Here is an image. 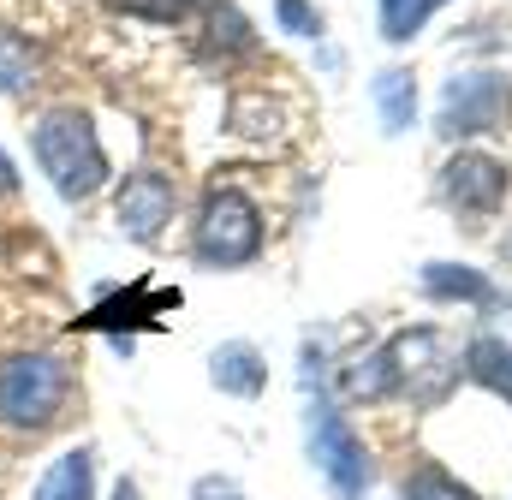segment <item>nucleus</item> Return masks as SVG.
<instances>
[{"label": "nucleus", "mask_w": 512, "mask_h": 500, "mask_svg": "<svg viewBox=\"0 0 512 500\" xmlns=\"http://www.w3.org/2000/svg\"><path fill=\"white\" fill-rule=\"evenodd\" d=\"M512 114V84L495 72H471V78H453L447 96H441V131L447 137H477V131H495Z\"/></svg>", "instance_id": "nucleus-5"}, {"label": "nucleus", "mask_w": 512, "mask_h": 500, "mask_svg": "<svg viewBox=\"0 0 512 500\" xmlns=\"http://www.w3.org/2000/svg\"><path fill=\"white\" fill-rule=\"evenodd\" d=\"M30 500H96V453L90 447H66L42 471V483H36Z\"/></svg>", "instance_id": "nucleus-10"}, {"label": "nucleus", "mask_w": 512, "mask_h": 500, "mask_svg": "<svg viewBox=\"0 0 512 500\" xmlns=\"http://www.w3.org/2000/svg\"><path fill=\"white\" fill-rule=\"evenodd\" d=\"M465 370H471V381H483V387H495V393H507L512 399V352H507V340H495V334L471 340Z\"/></svg>", "instance_id": "nucleus-12"}, {"label": "nucleus", "mask_w": 512, "mask_h": 500, "mask_svg": "<svg viewBox=\"0 0 512 500\" xmlns=\"http://www.w3.org/2000/svg\"><path fill=\"white\" fill-rule=\"evenodd\" d=\"M256 250H262V215H256V203L239 185L209 191V203L197 215V256L209 268H239V262H251Z\"/></svg>", "instance_id": "nucleus-4"}, {"label": "nucleus", "mask_w": 512, "mask_h": 500, "mask_svg": "<svg viewBox=\"0 0 512 500\" xmlns=\"http://www.w3.org/2000/svg\"><path fill=\"white\" fill-rule=\"evenodd\" d=\"M423 286L435 298H471V304H489V280H477V268H453V262H429L423 268Z\"/></svg>", "instance_id": "nucleus-13"}, {"label": "nucleus", "mask_w": 512, "mask_h": 500, "mask_svg": "<svg viewBox=\"0 0 512 500\" xmlns=\"http://www.w3.org/2000/svg\"><path fill=\"white\" fill-rule=\"evenodd\" d=\"M0 185H18V167H12V155L0 149Z\"/></svg>", "instance_id": "nucleus-21"}, {"label": "nucleus", "mask_w": 512, "mask_h": 500, "mask_svg": "<svg viewBox=\"0 0 512 500\" xmlns=\"http://www.w3.org/2000/svg\"><path fill=\"white\" fill-rule=\"evenodd\" d=\"M114 500H137V483H131V477H126V483L114 489Z\"/></svg>", "instance_id": "nucleus-22"}, {"label": "nucleus", "mask_w": 512, "mask_h": 500, "mask_svg": "<svg viewBox=\"0 0 512 500\" xmlns=\"http://www.w3.org/2000/svg\"><path fill=\"white\" fill-rule=\"evenodd\" d=\"M209 375H215V387L233 393V399H256V393L268 387V364H262V352H256L251 340H227V346L209 358Z\"/></svg>", "instance_id": "nucleus-9"}, {"label": "nucleus", "mask_w": 512, "mask_h": 500, "mask_svg": "<svg viewBox=\"0 0 512 500\" xmlns=\"http://www.w3.org/2000/svg\"><path fill=\"white\" fill-rule=\"evenodd\" d=\"M447 203L453 209H465V215H489V209H501L507 203V167L495 161V155H477V149H465V155H453L447 161Z\"/></svg>", "instance_id": "nucleus-8"}, {"label": "nucleus", "mask_w": 512, "mask_h": 500, "mask_svg": "<svg viewBox=\"0 0 512 500\" xmlns=\"http://www.w3.org/2000/svg\"><path fill=\"white\" fill-rule=\"evenodd\" d=\"M376 114H382V125L393 137L411 131V114H417V78H411V72L387 66L382 78H376Z\"/></svg>", "instance_id": "nucleus-11"}, {"label": "nucleus", "mask_w": 512, "mask_h": 500, "mask_svg": "<svg viewBox=\"0 0 512 500\" xmlns=\"http://www.w3.org/2000/svg\"><path fill=\"white\" fill-rule=\"evenodd\" d=\"M304 435H310V465L322 471V483L334 489V500H364V489H370V453L352 435V423L328 399H310Z\"/></svg>", "instance_id": "nucleus-3"}, {"label": "nucleus", "mask_w": 512, "mask_h": 500, "mask_svg": "<svg viewBox=\"0 0 512 500\" xmlns=\"http://www.w3.org/2000/svg\"><path fill=\"white\" fill-rule=\"evenodd\" d=\"M30 72H36V54H30L24 42L0 36V90H24V84H30Z\"/></svg>", "instance_id": "nucleus-17"}, {"label": "nucleus", "mask_w": 512, "mask_h": 500, "mask_svg": "<svg viewBox=\"0 0 512 500\" xmlns=\"http://www.w3.org/2000/svg\"><path fill=\"white\" fill-rule=\"evenodd\" d=\"M197 500H245V495H239L233 483H221V477H203V483H197Z\"/></svg>", "instance_id": "nucleus-20"}, {"label": "nucleus", "mask_w": 512, "mask_h": 500, "mask_svg": "<svg viewBox=\"0 0 512 500\" xmlns=\"http://www.w3.org/2000/svg\"><path fill=\"white\" fill-rule=\"evenodd\" d=\"M72 399V364L60 352H18L0 364V423L6 429H48Z\"/></svg>", "instance_id": "nucleus-2"}, {"label": "nucleus", "mask_w": 512, "mask_h": 500, "mask_svg": "<svg viewBox=\"0 0 512 500\" xmlns=\"http://www.w3.org/2000/svg\"><path fill=\"white\" fill-rule=\"evenodd\" d=\"M173 179L167 173H131L126 185H120V197H114V221H120V233L137 239V245H155L161 239V227L173 221Z\"/></svg>", "instance_id": "nucleus-7"}, {"label": "nucleus", "mask_w": 512, "mask_h": 500, "mask_svg": "<svg viewBox=\"0 0 512 500\" xmlns=\"http://www.w3.org/2000/svg\"><path fill=\"white\" fill-rule=\"evenodd\" d=\"M387 352V370H393V387H405L411 399H441L447 387H453V358H447V346H441V334H429V328H411V334H399Z\"/></svg>", "instance_id": "nucleus-6"}, {"label": "nucleus", "mask_w": 512, "mask_h": 500, "mask_svg": "<svg viewBox=\"0 0 512 500\" xmlns=\"http://www.w3.org/2000/svg\"><path fill=\"white\" fill-rule=\"evenodd\" d=\"M405 500H477L471 489H459L447 471H435V465H423L417 477H405Z\"/></svg>", "instance_id": "nucleus-16"}, {"label": "nucleus", "mask_w": 512, "mask_h": 500, "mask_svg": "<svg viewBox=\"0 0 512 500\" xmlns=\"http://www.w3.org/2000/svg\"><path fill=\"white\" fill-rule=\"evenodd\" d=\"M429 6H435V0H382V36L387 42H411V36L423 30Z\"/></svg>", "instance_id": "nucleus-15"}, {"label": "nucleus", "mask_w": 512, "mask_h": 500, "mask_svg": "<svg viewBox=\"0 0 512 500\" xmlns=\"http://www.w3.org/2000/svg\"><path fill=\"white\" fill-rule=\"evenodd\" d=\"M30 155H36L42 179L66 203H84V197H96L108 185V149H102L90 114H78V108L36 114V125H30Z\"/></svg>", "instance_id": "nucleus-1"}, {"label": "nucleus", "mask_w": 512, "mask_h": 500, "mask_svg": "<svg viewBox=\"0 0 512 500\" xmlns=\"http://www.w3.org/2000/svg\"><path fill=\"white\" fill-rule=\"evenodd\" d=\"M120 12H137V18H155V24H167V18H179L191 0H114Z\"/></svg>", "instance_id": "nucleus-19"}, {"label": "nucleus", "mask_w": 512, "mask_h": 500, "mask_svg": "<svg viewBox=\"0 0 512 500\" xmlns=\"http://www.w3.org/2000/svg\"><path fill=\"white\" fill-rule=\"evenodd\" d=\"M340 381H346V393H352V399H382V393H393V370H387V352H364V358H352Z\"/></svg>", "instance_id": "nucleus-14"}, {"label": "nucleus", "mask_w": 512, "mask_h": 500, "mask_svg": "<svg viewBox=\"0 0 512 500\" xmlns=\"http://www.w3.org/2000/svg\"><path fill=\"white\" fill-rule=\"evenodd\" d=\"M274 18L286 30H298V36H322V12L310 0H274Z\"/></svg>", "instance_id": "nucleus-18"}]
</instances>
